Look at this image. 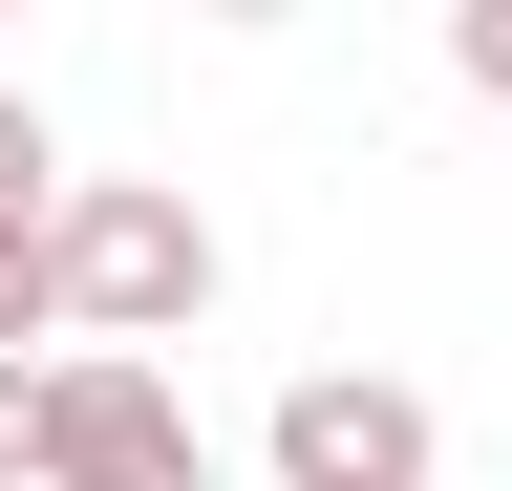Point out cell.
Masks as SVG:
<instances>
[{"mask_svg":"<svg viewBox=\"0 0 512 491\" xmlns=\"http://www.w3.org/2000/svg\"><path fill=\"white\" fill-rule=\"evenodd\" d=\"M64 193H86V171H64V150H43V107L0 86V214H64Z\"/></svg>","mask_w":512,"mask_h":491,"instance_id":"5","label":"cell"},{"mask_svg":"<svg viewBox=\"0 0 512 491\" xmlns=\"http://www.w3.org/2000/svg\"><path fill=\"white\" fill-rule=\"evenodd\" d=\"M43 385L64 363H0V491H43Z\"/></svg>","mask_w":512,"mask_h":491,"instance_id":"6","label":"cell"},{"mask_svg":"<svg viewBox=\"0 0 512 491\" xmlns=\"http://www.w3.org/2000/svg\"><path fill=\"white\" fill-rule=\"evenodd\" d=\"M64 342V214H0V363Z\"/></svg>","mask_w":512,"mask_h":491,"instance_id":"4","label":"cell"},{"mask_svg":"<svg viewBox=\"0 0 512 491\" xmlns=\"http://www.w3.org/2000/svg\"><path fill=\"white\" fill-rule=\"evenodd\" d=\"M43 491H214V449H192V406H171V363L64 342V385H43Z\"/></svg>","mask_w":512,"mask_h":491,"instance_id":"2","label":"cell"},{"mask_svg":"<svg viewBox=\"0 0 512 491\" xmlns=\"http://www.w3.org/2000/svg\"><path fill=\"white\" fill-rule=\"evenodd\" d=\"M448 65H470V86L512 107V0H470V22H448Z\"/></svg>","mask_w":512,"mask_h":491,"instance_id":"7","label":"cell"},{"mask_svg":"<svg viewBox=\"0 0 512 491\" xmlns=\"http://www.w3.org/2000/svg\"><path fill=\"white\" fill-rule=\"evenodd\" d=\"M214 321V214L171 193V171H86L64 193V342H192Z\"/></svg>","mask_w":512,"mask_h":491,"instance_id":"1","label":"cell"},{"mask_svg":"<svg viewBox=\"0 0 512 491\" xmlns=\"http://www.w3.org/2000/svg\"><path fill=\"white\" fill-rule=\"evenodd\" d=\"M256 449H278V491H427L448 427H427V385H384V363H299Z\"/></svg>","mask_w":512,"mask_h":491,"instance_id":"3","label":"cell"}]
</instances>
